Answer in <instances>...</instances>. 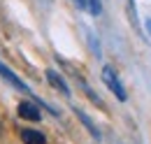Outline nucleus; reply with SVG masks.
<instances>
[{
  "instance_id": "nucleus-1",
  "label": "nucleus",
  "mask_w": 151,
  "mask_h": 144,
  "mask_svg": "<svg viewBox=\"0 0 151 144\" xmlns=\"http://www.w3.org/2000/svg\"><path fill=\"white\" fill-rule=\"evenodd\" d=\"M102 84L116 95L119 102H126L128 100V93H126V89H123V84H121V79H119V74H116V70H114L112 65H105L102 68Z\"/></svg>"
},
{
  "instance_id": "nucleus-2",
  "label": "nucleus",
  "mask_w": 151,
  "mask_h": 144,
  "mask_svg": "<svg viewBox=\"0 0 151 144\" xmlns=\"http://www.w3.org/2000/svg\"><path fill=\"white\" fill-rule=\"evenodd\" d=\"M17 112H19V116L23 121H40L42 119V112H40L35 100H23V102H19Z\"/></svg>"
},
{
  "instance_id": "nucleus-3",
  "label": "nucleus",
  "mask_w": 151,
  "mask_h": 144,
  "mask_svg": "<svg viewBox=\"0 0 151 144\" xmlns=\"http://www.w3.org/2000/svg\"><path fill=\"white\" fill-rule=\"evenodd\" d=\"M0 77H2V79H5L9 86H14L17 91H21V93H28V91H30V89H28V84H26V81H21L19 77L9 70V68H7L2 60H0Z\"/></svg>"
},
{
  "instance_id": "nucleus-4",
  "label": "nucleus",
  "mask_w": 151,
  "mask_h": 144,
  "mask_svg": "<svg viewBox=\"0 0 151 144\" xmlns=\"http://www.w3.org/2000/svg\"><path fill=\"white\" fill-rule=\"evenodd\" d=\"M44 74H47V81L51 84V89H56L58 93H63V95H68V98H70V93H72V91L68 89V81H65L56 70H47Z\"/></svg>"
},
{
  "instance_id": "nucleus-5",
  "label": "nucleus",
  "mask_w": 151,
  "mask_h": 144,
  "mask_svg": "<svg viewBox=\"0 0 151 144\" xmlns=\"http://www.w3.org/2000/svg\"><path fill=\"white\" fill-rule=\"evenodd\" d=\"M75 114H77V119L81 121V126H84L86 130H88V132H91V137H93L95 142H100V140H102V135H100V130L95 128V123L91 121V116H88L86 112H81L79 107H75Z\"/></svg>"
},
{
  "instance_id": "nucleus-6",
  "label": "nucleus",
  "mask_w": 151,
  "mask_h": 144,
  "mask_svg": "<svg viewBox=\"0 0 151 144\" xmlns=\"http://www.w3.org/2000/svg\"><path fill=\"white\" fill-rule=\"evenodd\" d=\"M21 142L23 144H47V135L40 132V130H33V128H26V130H21Z\"/></svg>"
},
{
  "instance_id": "nucleus-7",
  "label": "nucleus",
  "mask_w": 151,
  "mask_h": 144,
  "mask_svg": "<svg viewBox=\"0 0 151 144\" xmlns=\"http://www.w3.org/2000/svg\"><path fill=\"white\" fill-rule=\"evenodd\" d=\"M79 84H81V89H84V93H86V95L91 98V102H95L98 107H105V105H102V100H100V95H98V93H95V91L91 89V86H88V84H86V81H84L81 77H79Z\"/></svg>"
},
{
  "instance_id": "nucleus-8",
  "label": "nucleus",
  "mask_w": 151,
  "mask_h": 144,
  "mask_svg": "<svg viewBox=\"0 0 151 144\" xmlns=\"http://www.w3.org/2000/svg\"><path fill=\"white\" fill-rule=\"evenodd\" d=\"M88 44H91V49H93V56L95 58H100V56H102V49H100V42H98V37H95V33L93 30H88Z\"/></svg>"
},
{
  "instance_id": "nucleus-9",
  "label": "nucleus",
  "mask_w": 151,
  "mask_h": 144,
  "mask_svg": "<svg viewBox=\"0 0 151 144\" xmlns=\"http://www.w3.org/2000/svg\"><path fill=\"white\" fill-rule=\"evenodd\" d=\"M86 9H88V14H93V17H100V14H102V0H88Z\"/></svg>"
},
{
  "instance_id": "nucleus-10",
  "label": "nucleus",
  "mask_w": 151,
  "mask_h": 144,
  "mask_svg": "<svg viewBox=\"0 0 151 144\" xmlns=\"http://www.w3.org/2000/svg\"><path fill=\"white\" fill-rule=\"evenodd\" d=\"M72 2H75L79 9H86V5H88V0H72Z\"/></svg>"
},
{
  "instance_id": "nucleus-11",
  "label": "nucleus",
  "mask_w": 151,
  "mask_h": 144,
  "mask_svg": "<svg viewBox=\"0 0 151 144\" xmlns=\"http://www.w3.org/2000/svg\"><path fill=\"white\" fill-rule=\"evenodd\" d=\"M147 28H149V33H151V21H147Z\"/></svg>"
}]
</instances>
